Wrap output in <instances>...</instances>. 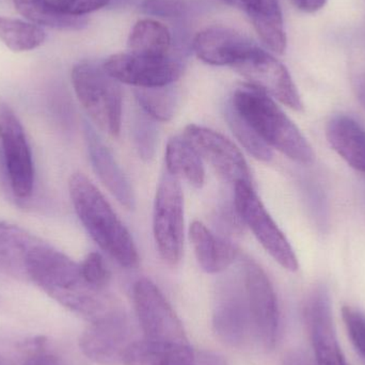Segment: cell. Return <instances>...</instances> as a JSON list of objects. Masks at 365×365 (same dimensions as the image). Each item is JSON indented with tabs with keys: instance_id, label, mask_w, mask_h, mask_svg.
<instances>
[{
	"instance_id": "14",
	"label": "cell",
	"mask_w": 365,
	"mask_h": 365,
	"mask_svg": "<svg viewBox=\"0 0 365 365\" xmlns=\"http://www.w3.org/2000/svg\"><path fill=\"white\" fill-rule=\"evenodd\" d=\"M306 317L317 365H346L336 339L329 293L323 285L309 296Z\"/></svg>"
},
{
	"instance_id": "7",
	"label": "cell",
	"mask_w": 365,
	"mask_h": 365,
	"mask_svg": "<svg viewBox=\"0 0 365 365\" xmlns=\"http://www.w3.org/2000/svg\"><path fill=\"white\" fill-rule=\"evenodd\" d=\"M133 299L143 339L167 344H189L181 321L151 280L143 278L135 283Z\"/></svg>"
},
{
	"instance_id": "30",
	"label": "cell",
	"mask_w": 365,
	"mask_h": 365,
	"mask_svg": "<svg viewBox=\"0 0 365 365\" xmlns=\"http://www.w3.org/2000/svg\"><path fill=\"white\" fill-rule=\"evenodd\" d=\"M342 317L354 347L365 362L364 313L353 307L345 306L342 309Z\"/></svg>"
},
{
	"instance_id": "3",
	"label": "cell",
	"mask_w": 365,
	"mask_h": 365,
	"mask_svg": "<svg viewBox=\"0 0 365 365\" xmlns=\"http://www.w3.org/2000/svg\"><path fill=\"white\" fill-rule=\"evenodd\" d=\"M230 104L270 149L278 150L298 164L311 165L314 162L310 143L272 96L246 85L234 92Z\"/></svg>"
},
{
	"instance_id": "17",
	"label": "cell",
	"mask_w": 365,
	"mask_h": 365,
	"mask_svg": "<svg viewBox=\"0 0 365 365\" xmlns=\"http://www.w3.org/2000/svg\"><path fill=\"white\" fill-rule=\"evenodd\" d=\"M212 327L218 338L230 346L240 347L252 328L245 289H227L215 307Z\"/></svg>"
},
{
	"instance_id": "2",
	"label": "cell",
	"mask_w": 365,
	"mask_h": 365,
	"mask_svg": "<svg viewBox=\"0 0 365 365\" xmlns=\"http://www.w3.org/2000/svg\"><path fill=\"white\" fill-rule=\"evenodd\" d=\"M68 190L75 212L96 244L122 267L139 265L136 245L103 193L83 173H74Z\"/></svg>"
},
{
	"instance_id": "1",
	"label": "cell",
	"mask_w": 365,
	"mask_h": 365,
	"mask_svg": "<svg viewBox=\"0 0 365 365\" xmlns=\"http://www.w3.org/2000/svg\"><path fill=\"white\" fill-rule=\"evenodd\" d=\"M26 280L38 285L49 297L90 322L117 310L106 289L86 282L81 264L38 237L26 259Z\"/></svg>"
},
{
	"instance_id": "36",
	"label": "cell",
	"mask_w": 365,
	"mask_h": 365,
	"mask_svg": "<svg viewBox=\"0 0 365 365\" xmlns=\"http://www.w3.org/2000/svg\"><path fill=\"white\" fill-rule=\"evenodd\" d=\"M354 89L357 94L358 100L365 107V73L357 75L354 79Z\"/></svg>"
},
{
	"instance_id": "22",
	"label": "cell",
	"mask_w": 365,
	"mask_h": 365,
	"mask_svg": "<svg viewBox=\"0 0 365 365\" xmlns=\"http://www.w3.org/2000/svg\"><path fill=\"white\" fill-rule=\"evenodd\" d=\"M36 240L19 225L0 222V272L26 280V259Z\"/></svg>"
},
{
	"instance_id": "13",
	"label": "cell",
	"mask_w": 365,
	"mask_h": 365,
	"mask_svg": "<svg viewBox=\"0 0 365 365\" xmlns=\"http://www.w3.org/2000/svg\"><path fill=\"white\" fill-rule=\"evenodd\" d=\"M106 72L119 83L138 89L168 87L182 76V66L169 57L152 58L132 53H115L103 64Z\"/></svg>"
},
{
	"instance_id": "24",
	"label": "cell",
	"mask_w": 365,
	"mask_h": 365,
	"mask_svg": "<svg viewBox=\"0 0 365 365\" xmlns=\"http://www.w3.org/2000/svg\"><path fill=\"white\" fill-rule=\"evenodd\" d=\"M171 34L168 28L152 19H140L135 24L128 38L130 53L145 57H169Z\"/></svg>"
},
{
	"instance_id": "15",
	"label": "cell",
	"mask_w": 365,
	"mask_h": 365,
	"mask_svg": "<svg viewBox=\"0 0 365 365\" xmlns=\"http://www.w3.org/2000/svg\"><path fill=\"white\" fill-rule=\"evenodd\" d=\"M124 365H227L225 358L212 351H195L190 345L167 344L136 340L126 351Z\"/></svg>"
},
{
	"instance_id": "16",
	"label": "cell",
	"mask_w": 365,
	"mask_h": 365,
	"mask_svg": "<svg viewBox=\"0 0 365 365\" xmlns=\"http://www.w3.org/2000/svg\"><path fill=\"white\" fill-rule=\"evenodd\" d=\"M255 46L246 36L225 26L205 28L193 40L197 57L216 66H235Z\"/></svg>"
},
{
	"instance_id": "8",
	"label": "cell",
	"mask_w": 365,
	"mask_h": 365,
	"mask_svg": "<svg viewBox=\"0 0 365 365\" xmlns=\"http://www.w3.org/2000/svg\"><path fill=\"white\" fill-rule=\"evenodd\" d=\"M0 143L13 193L19 199L29 197L34 184L31 151L21 121L4 102H0Z\"/></svg>"
},
{
	"instance_id": "6",
	"label": "cell",
	"mask_w": 365,
	"mask_h": 365,
	"mask_svg": "<svg viewBox=\"0 0 365 365\" xmlns=\"http://www.w3.org/2000/svg\"><path fill=\"white\" fill-rule=\"evenodd\" d=\"M234 206L244 225L252 231L270 257L289 272L298 269V259L283 232L262 203L252 185L234 186Z\"/></svg>"
},
{
	"instance_id": "23",
	"label": "cell",
	"mask_w": 365,
	"mask_h": 365,
	"mask_svg": "<svg viewBox=\"0 0 365 365\" xmlns=\"http://www.w3.org/2000/svg\"><path fill=\"white\" fill-rule=\"evenodd\" d=\"M165 160L167 173L179 180L184 179L195 188L203 186L205 182L203 160L184 137H173L168 141Z\"/></svg>"
},
{
	"instance_id": "4",
	"label": "cell",
	"mask_w": 365,
	"mask_h": 365,
	"mask_svg": "<svg viewBox=\"0 0 365 365\" xmlns=\"http://www.w3.org/2000/svg\"><path fill=\"white\" fill-rule=\"evenodd\" d=\"M71 78L77 98L92 121L109 136H119L123 109L119 81L104 66L90 61L77 63Z\"/></svg>"
},
{
	"instance_id": "28",
	"label": "cell",
	"mask_w": 365,
	"mask_h": 365,
	"mask_svg": "<svg viewBox=\"0 0 365 365\" xmlns=\"http://www.w3.org/2000/svg\"><path fill=\"white\" fill-rule=\"evenodd\" d=\"M225 117L234 136L253 158L262 162H269L272 160V149L262 140L261 137L247 123L246 120L233 108L231 104L227 106Z\"/></svg>"
},
{
	"instance_id": "12",
	"label": "cell",
	"mask_w": 365,
	"mask_h": 365,
	"mask_svg": "<svg viewBox=\"0 0 365 365\" xmlns=\"http://www.w3.org/2000/svg\"><path fill=\"white\" fill-rule=\"evenodd\" d=\"M249 85L296 111L304 108L299 92L287 68L272 53L255 46L233 66Z\"/></svg>"
},
{
	"instance_id": "20",
	"label": "cell",
	"mask_w": 365,
	"mask_h": 365,
	"mask_svg": "<svg viewBox=\"0 0 365 365\" xmlns=\"http://www.w3.org/2000/svg\"><path fill=\"white\" fill-rule=\"evenodd\" d=\"M326 136L332 149L365 177V128L351 115H334L328 122Z\"/></svg>"
},
{
	"instance_id": "18",
	"label": "cell",
	"mask_w": 365,
	"mask_h": 365,
	"mask_svg": "<svg viewBox=\"0 0 365 365\" xmlns=\"http://www.w3.org/2000/svg\"><path fill=\"white\" fill-rule=\"evenodd\" d=\"M86 137L92 167L101 181L122 206L134 210V191L113 153L90 126L86 128Z\"/></svg>"
},
{
	"instance_id": "25",
	"label": "cell",
	"mask_w": 365,
	"mask_h": 365,
	"mask_svg": "<svg viewBox=\"0 0 365 365\" xmlns=\"http://www.w3.org/2000/svg\"><path fill=\"white\" fill-rule=\"evenodd\" d=\"M19 14L34 25L57 30H81L87 26L83 16H70L53 9L46 0H13Z\"/></svg>"
},
{
	"instance_id": "32",
	"label": "cell",
	"mask_w": 365,
	"mask_h": 365,
	"mask_svg": "<svg viewBox=\"0 0 365 365\" xmlns=\"http://www.w3.org/2000/svg\"><path fill=\"white\" fill-rule=\"evenodd\" d=\"M188 8L187 0H143L141 12L149 16L175 19L182 16Z\"/></svg>"
},
{
	"instance_id": "27",
	"label": "cell",
	"mask_w": 365,
	"mask_h": 365,
	"mask_svg": "<svg viewBox=\"0 0 365 365\" xmlns=\"http://www.w3.org/2000/svg\"><path fill=\"white\" fill-rule=\"evenodd\" d=\"M137 101L145 115L155 121L168 122L175 117L178 98L167 87L137 89Z\"/></svg>"
},
{
	"instance_id": "26",
	"label": "cell",
	"mask_w": 365,
	"mask_h": 365,
	"mask_svg": "<svg viewBox=\"0 0 365 365\" xmlns=\"http://www.w3.org/2000/svg\"><path fill=\"white\" fill-rule=\"evenodd\" d=\"M45 38L44 30L34 24L0 16V41L15 53L38 48Z\"/></svg>"
},
{
	"instance_id": "9",
	"label": "cell",
	"mask_w": 365,
	"mask_h": 365,
	"mask_svg": "<svg viewBox=\"0 0 365 365\" xmlns=\"http://www.w3.org/2000/svg\"><path fill=\"white\" fill-rule=\"evenodd\" d=\"M182 137L190 143L202 160L217 175L234 186L240 182L252 185L250 169L242 152L227 137L210 128L189 124Z\"/></svg>"
},
{
	"instance_id": "35",
	"label": "cell",
	"mask_w": 365,
	"mask_h": 365,
	"mask_svg": "<svg viewBox=\"0 0 365 365\" xmlns=\"http://www.w3.org/2000/svg\"><path fill=\"white\" fill-rule=\"evenodd\" d=\"M291 2L302 12L314 13L323 9L327 0H291Z\"/></svg>"
},
{
	"instance_id": "19",
	"label": "cell",
	"mask_w": 365,
	"mask_h": 365,
	"mask_svg": "<svg viewBox=\"0 0 365 365\" xmlns=\"http://www.w3.org/2000/svg\"><path fill=\"white\" fill-rule=\"evenodd\" d=\"M189 238L197 263L208 274L223 272L237 257L235 245L229 238L212 233L201 221L191 223Z\"/></svg>"
},
{
	"instance_id": "34",
	"label": "cell",
	"mask_w": 365,
	"mask_h": 365,
	"mask_svg": "<svg viewBox=\"0 0 365 365\" xmlns=\"http://www.w3.org/2000/svg\"><path fill=\"white\" fill-rule=\"evenodd\" d=\"M24 365H66L59 357L38 351L29 358Z\"/></svg>"
},
{
	"instance_id": "11",
	"label": "cell",
	"mask_w": 365,
	"mask_h": 365,
	"mask_svg": "<svg viewBox=\"0 0 365 365\" xmlns=\"http://www.w3.org/2000/svg\"><path fill=\"white\" fill-rule=\"evenodd\" d=\"M134 329L128 317L117 310L91 322L79 341L83 355L101 365L123 364L124 356L133 342Z\"/></svg>"
},
{
	"instance_id": "10",
	"label": "cell",
	"mask_w": 365,
	"mask_h": 365,
	"mask_svg": "<svg viewBox=\"0 0 365 365\" xmlns=\"http://www.w3.org/2000/svg\"><path fill=\"white\" fill-rule=\"evenodd\" d=\"M244 289L255 336L264 349H274L280 319L278 299L263 268L251 259L245 262Z\"/></svg>"
},
{
	"instance_id": "37",
	"label": "cell",
	"mask_w": 365,
	"mask_h": 365,
	"mask_svg": "<svg viewBox=\"0 0 365 365\" xmlns=\"http://www.w3.org/2000/svg\"><path fill=\"white\" fill-rule=\"evenodd\" d=\"M220 1L225 2V4H234L236 2V0H220Z\"/></svg>"
},
{
	"instance_id": "29",
	"label": "cell",
	"mask_w": 365,
	"mask_h": 365,
	"mask_svg": "<svg viewBox=\"0 0 365 365\" xmlns=\"http://www.w3.org/2000/svg\"><path fill=\"white\" fill-rule=\"evenodd\" d=\"M81 272L88 284L96 289H106L110 280V272L100 253H89L81 264Z\"/></svg>"
},
{
	"instance_id": "31",
	"label": "cell",
	"mask_w": 365,
	"mask_h": 365,
	"mask_svg": "<svg viewBox=\"0 0 365 365\" xmlns=\"http://www.w3.org/2000/svg\"><path fill=\"white\" fill-rule=\"evenodd\" d=\"M151 120L153 119L149 115H143L137 120L135 126V143L141 158L145 160L153 158L158 143V130Z\"/></svg>"
},
{
	"instance_id": "21",
	"label": "cell",
	"mask_w": 365,
	"mask_h": 365,
	"mask_svg": "<svg viewBox=\"0 0 365 365\" xmlns=\"http://www.w3.org/2000/svg\"><path fill=\"white\" fill-rule=\"evenodd\" d=\"M262 42L272 53L287 51V34L279 0H240Z\"/></svg>"
},
{
	"instance_id": "5",
	"label": "cell",
	"mask_w": 365,
	"mask_h": 365,
	"mask_svg": "<svg viewBox=\"0 0 365 365\" xmlns=\"http://www.w3.org/2000/svg\"><path fill=\"white\" fill-rule=\"evenodd\" d=\"M153 233L160 257L168 265H177L184 248V197L180 180L167 171L156 190Z\"/></svg>"
},
{
	"instance_id": "33",
	"label": "cell",
	"mask_w": 365,
	"mask_h": 365,
	"mask_svg": "<svg viewBox=\"0 0 365 365\" xmlns=\"http://www.w3.org/2000/svg\"><path fill=\"white\" fill-rule=\"evenodd\" d=\"M53 9L70 16H83L108 6L110 0H46Z\"/></svg>"
}]
</instances>
